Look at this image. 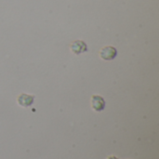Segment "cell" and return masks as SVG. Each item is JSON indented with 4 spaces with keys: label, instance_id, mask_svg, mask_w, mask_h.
<instances>
[{
    "label": "cell",
    "instance_id": "obj_1",
    "mask_svg": "<svg viewBox=\"0 0 159 159\" xmlns=\"http://www.w3.org/2000/svg\"><path fill=\"white\" fill-rule=\"evenodd\" d=\"M117 56V50L115 47L106 46L100 50V57L104 61H113Z\"/></svg>",
    "mask_w": 159,
    "mask_h": 159
},
{
    "label": "cell",
    "instance_id": "obj_2",
    "mask_svg": "<svg viewBox=\"0 0 159 159\" xmlns=\"http://www.w3.org/2000/svg\"><path fill=\"white\" fill-rule=\"evenodd\" d=\"M91 107L96 112H101L105 108V101L100 95H93L91 97Z\"/></svg>",
    "mask_w": 159,
    "mask_h": 159
},
{
    "label": "cell",
    "instance_id": "obj_3",
    "mask_svg": "<svg viewBox=\"0 0 159 159\" xmlns=\"http://www.w3.org/2000/svg\"><path fill=\"white\" fill-rule=\"evenodd\" d=\"M70 48L76 55H79L81 53H84V52L88 51L87 44L84 41H82V40H75V41H74L70 45Z\"/></svg>",
    "mask_w": 159,
    "mask_h": 159
},
{
    "label": "cell",
    "instance_id": "obj_4",
    "mask_svg": "<svg viewBox=\"0 0 159 159\" xmlns=\"http://www.w3.org/2000/svg\"><path fill=\"white\" fill-rule=\"evenodd\" d=\"M34 96L22 93L18 97L17 102L21 107H29L34 103Z\"/></svg>",
    "mask_w": 159,
    "mask_h": 159
},
{
    "label": "cell",
    "instance_id": "obj_5",
    "mask_svg": "<svg viewBox=\"0 0 159 159\" xmlns=\"http://www.w3.org/2000/svg\"><path fill=\"white\" fill-rule=\"evenodd\" d=\"M107 159H118V158H117V157H113V156H112V157H109Z\"/></svg>",
    "mask_w": 159,
    "mask_h": 159
}]
</instances>
